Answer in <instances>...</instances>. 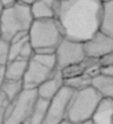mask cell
<instances>
[{"label":"cell","mask_w":113,"mask_h":124,"mask_svg":"<svg viewBox=\"0 0 113 124\" xmlns=\"http://www.w3.org/2000/svg\"><path fill=\"white\" fill-rule=\"evenodd\" d=\"M43 1L45 6H48L51 9H53V12H56V8H57V4H59V0H40Z\"/></svg>","instance_id":"cell-21"},{"label":"cell","mask_w":113,"mask_h":124,"mask_svg":"<svg viewBox=\"0 0 113 124\" xmlns=\"http://www.w3.org/2000/svg\"><path fill=\"white\" fill-rule=\"evenodd\" d=\"M73 92L72 88L63 85V88L48 101V109L43 124H60L67 121V112Z\"/></svg>","instance_id":"cell-8"},{"label":"cell","mask_w":113,"mask_h":124,"mask_svg":"<svg viewBox=\"0 0 113 124\" xmlns=\"http://www.w3.org/2000/svg\"><path fill=\"white\" fill-rule=\"evenodd\" d=\"M32 22L29 6L16 1L0 14V39L8 43L15 36L27 33Z\"/></svg>","instance_id":"cell-3"},{"label":"cell","mask_w":113,"mask_h":124,"mask_svg":"<svg viewBox=\"0 0 113 124\" xmlns=\"http://www.w3.org/2000/svg\"><path fill=\"white\" fill-rule=\"evenodd\" d=\"M91 87L101 97L113 99V76L102 75L97 72L91 79Z\"/></svg>","instance_id":"cell-13"},{"label":"cell","mask_w":113,"mask_h":124,"mask_svg":"<svg viewBox=\"0 0 113 124\" xmlns=\"http://www.w3.org/2000/svg\"><path fill=\"white\" fill-rule=\"evenodd\" d=\"M4 81V65H0V87Z\"/></svg>","instance_id":"cell-23"},{"label":"cell","mask_w":113,"mask_h":124,"mask_svg":"<svg viewBox=\"0 0 113 124\" xmlns=\"http://www.w3.org/2000/svg\"><path fill=\"white\" fill-rule=\"evenodd\" d=\"M7 104H8V100L0 93V124H3V119H4V112H6Z\"/></svg>","instance_id":"cell-20"},{"label":"cell","mask_w":113,"mask_h":124,"mask_svg":"<svg viewBox=\"0 0 113 124\" xmlns=\"http://www.w3.org/2000/svg\"><path fill=\"white\" fill-rule=\"evenodd\" d=\"M101 9V0H59L55 19L63 38L78 43L89 40L99 32Z\"/></svg>","instance_id":"cell-1"},{"label":"cell","mask_w":113,"mask_h":124,"mask_svg":"<svg viewBox=\"0 0 113 124\" xmlns=\"http://www.w3.org/2000/svg\"><path fill=\"white\" fill-rule=\"evenodd\" d=\"M84 54L88 59L100 60L101 57L113 54V38L106 36L99 31L89 40L83 43Z\"/></svg>","instance_id":"cell-9"},{"label":"cell","mask_w":113,"mask_h":124,"mask_svg":"<svg viewBox=\"0 0 113 124\" xmlns=\"http://www.w3.org/2000/svg\"><path fill=\"white\" fill-rule=\"evenodd\" d=\"M23 89L21 81H14V80H4L0 87V93L3 95L8 101L14 100Z\"/></svg>","instance_id":"cell-18"},{"label":"cell","mask_w":113,"mask_h":124,"mask_svg":"<svg viewBox=\"0 0 113 124\" xmlns=\"http://www.w3.org/2000/svg\"><path fill=\"white\" fill-rule=\"evenodd\" d=\"M101 1H106V0H101Z\"/></svg>","instance_id":"cell-28"},{"label":"cell","mask_w":113,"mask_h":124,"mask_svg":"<svg viewBox=\"0 0 113 124\" xmlns=\"http://www.w3.org/2000/svg\"><path fill=\"white\" fill-rule=\"evenodd\" d=\"M8 63V43L0 39V65Z\"/></svg>","instance_id":"cell-19"},{"label":"cell","mask_w":113,"mask_h":124,"mask_svg":"<svg viewBox=\"0 0 113 124\" xmlns=\"http://www.w3.org/2000/svg\"><path fill=\"white\" fill-rule=\"evenodd\" d=\"M31 15H32L33 20H44V19H55V12L51 9L48 6L40 1V0H35L32 4H29Z\"/></svg>","instance_id":"cell-17"},{"label":"cell","mask_w":113,"mask_h":124,"mask_svg":"<svg viewBox=\"0 0 113 124\" xmlns=\"http://www.w3.org/2000/svg\"><path fill=\"white\" fill-rule=\"evenodd\" d=\"M102 97L91 85L73 92L67 112V121L71 124H80L91 120L94 109Z\"/></svg>","instance_id":"cell-4"},{"label":"cell","mask_w":113,"mask_h":124,"mask_svg":"<svg viewBox=\"0 0 113 124\" xmlns=\"http://www.w3.org/2000/svg\"><path fill=\"white\" fill-rule=\"evenodd\" d=\"M36 99V89L23 88L14 100L8 101L4 112L3 124H27Z\"/></svg>","instance_id":"cell-6"},{"label":"cell","mask_w":113,"mask_h":124,"mask_svg":"<svg viewBox=\"0 0 113 124\" xmlns=\"http://www.w3.org/2000/svg\"><path fill=\"white\" fill-rule=\"evenodd\" d=\"M3 9H4V7H3V4H1V1H0V14L3 12Z\"/></svg>","instance_id":"cell-25"},{"label":"cell","mask_w":113,"mask_h":124,"mask_svg":"<svg viewBox=\"0 0 113 124\" xmlns=\"http://www.w3.org/2000/svg\"><path fill=\"white\" fill-rule=\"evenodd\" d=\"M56 70L55 54H33L28 60L25 73L23 76V88L36 89L51 78Z\"/></svg>","instance_id":"cell-5"},{"label":"cell","mask_w":113,"mask_h":124,"mask_svg":"<svg viewBox=\"0 0 113 124\" xmlns=\"http://www.w3.org/2000/svg\"><path fill=\"white\" fill-rule=\"evenodd\" d=\"M99 31L104 35L113 38V0L102 1Z\"/></svg>","instance_id":"cell-14"},{"label":"cell","mask_w":113,"mask_h":124,"mask_svg":"<svg viewBox=\"0 0 113 124\" xmlns=\"http://www.w3.org/2000/svg\"><path fill=\"white\" fill-rule=\"evenodd\" d=\"M60 124H71V123H68V121H63V123H60Z\"/></svg>","instance_id":"cell-27"},{"label":"cell","mask_w":113,"mask_h":124,"mask_svg":"<svg viewBox=\"0 0 113 124\" xmlns=\"http://www.w3.org/2000/svg\"><path fill=\"white\" fill-rule=\"evenodd\" d=\"M27 35L33 54H55L64 39L56 19L33 20Z\"/></svg>","instance_id":"cell-2"},{"label":"cell","mask_w":113,"mask_h":124,"mask_svg":"<svg viewBox=\"0 0 113 124\" xmlns=\"http://www.w3.org/2000/svg\"><path fill=\"white\" fill-rule=\"evenodd\" d=\"M47 109H48V100L37 97L35 104H33L32 111H31V115L27 124H43L44 119H45Z\"/></svg>","instance_id":"cell-16"},{"label":"cell","mask_w":113,"mask_h":124,"mask_svg":"<svg viewBox=\"0 0 113 124\" xmlns=\"http://www.w3.org/2000/svg\"><path fill=\"white\" fill-rule=\"evenodd\" d=\"M17 3H23V4H27V6H29V4H32L35 0H16Z\"/></svg>","instance_id":"cell-24"},{"label":"cell","mask_w":113,"mask_h":124,"mask_svg":"<svg viewBox=\"0 0 113 124\" xmlns=\"http://www.w3.org/2000/svg\"><path fill=\"white\" fill-rule=\"evenodd\" d=\"M33 49L29 44L27 33H20L8 41V62L9 60H28L32 57Z\"/></svg>","instance_id":"cell-10"},{"label":"cell","mask_w":113,"mask_h":124,"mask_svg":"<svg viewBox=\"0 0 113 124\" xmlns=\"http://www.w3.org/2000/svg\"><path fill=\"white\" fill-rule=\"evenodd\" d=\"M80 124H92V121L88 120V121H84V123H80Z\"/></svg>","instance_id":"cell-26"},{"label":"cell","mask_w":113,"mask_h":124,"mask_svg":"<svg viewBox=\"0 0 113 124\" xmlns=\"http://www.w3.org/2000/svg\"><path fill=\"white\" fill-rule=\"evenodd\" d=\"M27 63L24 60H9L4 65V80L21 81L25 73Z\"/></svg>","instance_id":"cell-15"},{"label":"cell","mask_w":113,"mask_h":124,"mask_svg":"<svg viewBox=\"0 0 113 124\" xmlns=\"http://www.w3.org/2000/svg\"><path fill=\"white\" fill-rule=\"evenodd\" d=\"M92 124H113V99L102 97L91 117Z\"/></svg>","instance_id":"cell-12"},{"label":"cell","mask_w":113,"mask_h":124,"mask_svg":"<svg viewBox=\"0 0 113 124\" xmlns=\"http://www.w3.org/2000/svg\"><path fill=\"white\" fill-rule=\"evenodd\" d=\"M1 1V4H3L4 8H7V7H11L14 6L15 3H16V0H0Z\"/></svg>","instance_id":"cell-22"},{"label":"cell","mask_w":113,"mask_h":124,"mask_svg":"<svg viewBox=\"0 0 113 124\" xmlns=\"http://www.w3.org/2000/svg\"><path fill=\"white\" fill-rule=\"evenodd\" d=\"M55 59H56V68L59 71H64L81 63L85 59L83 43L63 39L55 49Z\"/></svg>","instance_id":"cell-7"},{"label":"cell","mask_w":113,"mask_h":124,"mask_svg":"<svg viewBox=\"0 0 113 124\" xmlns=\"http://www.w3.org/2000/svg\"><path fill=\"white\" fill-rule=\"evenodd\" d=\"M64 85V78H63V72L59 70H56L53 72V75L49 79H47L43 84L36 88V92H37V97L44 100H51L60 89Z\"/></svg>","instance_id":"cell-11"}]
</instances>
